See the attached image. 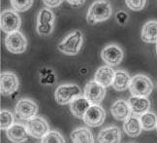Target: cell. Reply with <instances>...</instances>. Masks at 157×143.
I'll list each match as a JSON object with an SVG mask.
<instances>
[{
  "label": "cell",
  "instance_id": "5b68a950",
  "mask_svg": "<svg viewBox=\"0 0 157 143\" xmlns=\"http://www.w3.org/2000/svg\"><path fill=\"white\" fill-rule=\"evenodd\" d=\"M0 26H1V30L7 34L19 31L21 26V17L14 10H4L0 17Z\"/></svg>",
  "mask_w": 157,
  "mask_h": 143
},
{
  "label": "cell",
  "instance_id": "4316f807",
  "mask_svg": "<svg viewBox=\"0 0 157 143\" xmlns=\"http://www.w3.org/2000/svg\"><path fill=\"white\" fill-rule=\"evenodd\" d=\"M41 143H66L62 134L56 130H51L43 138Z\"/></svg>",
  "mask_w": 157,
  "mask_h": 143
},
{
  "label": "cell",
  "instance_id": "9c48e42d",
  "mask_svg": "<svg viewBox=\"0 0 157 143\" xmlns=\"http://www.w3.org/2000/svg\"><path fill=\"white\" fill-rule=\"evenodd\" d=\"M5 47L12 54H21L27 48V40L20 31L8 34L5 38Z\"/></svg>",
  "mask_w": 157,
  "mask_h": 143
},
{
  "label": "cell",
  "instance_id": "e0dca14e",
  "mask_svg": "<svg viewBox=\"0 0 157 143\" xmlns=\"http://www.w3.org/2000/svg\"><path fill=\"white\" fill-rule=\"evenodd\" d=\"M90 106H91V103L87 100V98L84 95H80L70 103V111L74 117L82 120L84 114Z\"/></svg>",
  "mask_w": 157,
  "mask_h": 143
},
{
  "label": "cell",
  "instance_id": "8992f818",
  "mask_svg": "<svg viewBox=\"0 0 157 143\" xmlns=\"http://www.w3.org/2000/svg\"><path fill=\"white\" fill-rule=\"evenodd\" d=\"M16 116L20 120L28 121L36 116L38 112V105L33 100L28 98L20 99L15 106Z\"/></svg>",
  "mask_w": 157,
  "mask_h": 143
},
{
  "label": "cell",
  "instance_id": "3957f363",
  "mask_svg": "<svg viewBox=\"0 0 157 143\" xmlns=\"http://www.w3.org/2000/svg\"><path fill=\"white\" fill-rule=\"evenodd\" d=\"M153 84L147 76L139 74L131 78L129 91L134 97H147L152 93Z\"/></svg>",
  "mask_w": 157,
  "mask_h": 143
},
{
  "label": "cell",
  "instance_id": "5bb4252c",
  "mask_svg": "<svg viewBox=\"0 0 157 143\" xmlns=\"http://www.w3.org/2000/svg\"><path fill=\"white\" fill-rule=\"evenodd\" d=\"M98 143H120L121 132L117 126H110L102 129L98 133Z\"/></svg>",
  "mask_w": 157,
  "mask_h": 143
},
{
  "label": "cell",
  "instance_id": "30bf717a",
  "mask_svg": "<svg viewBox=\"0 0 157 143\" xmlns=\"http://www.w3.org/2000/svg\"><path fill=\"white\" fill-rule=\"evenodd\" d=\"M20 82L15 73L4 71L0 75V92L3 97H10L17 91Z\"/></svg>",
  "mask_w": 157,
  "mask_h": 143
},
{
  "label": "cell",
  "instance_id": "d6986e66",
  "mask_svg": "<svg viewBox=\"0 0 157 143\" xmlns=\"http://www.w3.org/2000/svg\"><path fill=\"white\" fill-rule=\"evenodd\" d=\"M123 129L125 133L130 137H137L141 134L143 128L140 122V118L135 115L129 116L123 124Z\"/></svg>",
  "mask_w": 157,
  "mask_h": 143
},
{
  "label": "cell",
  "instance_id": "f546056e",
  "mask_svg": "<svg viewBox=\"0 0 157 143\" xmlns=\"http://www.w3.org/2000/svg\"><path fill=\"white\" fill-rule=\"evenodd\" d=\"M36 30L38 34L41 36H48L50 35L53 30V25L52 23H48V25H37L36 26Z\"/></svg>",
  "mask_w": 157,
  "mask_h": 143
},
{
  "label": "cell",
  "instance_id": "44dd1931",
  "mask_svg": "<svg viewBox=\"0 0 157 143\" xmlns=\"http://www.w3.org/2000/svg\"><path fill=\"white\" fill-rule=\"evenodd\" d=\"M71 139L74 143H95L92 133L87 128H78L71 133Z\"/></svg>",
  "mask_w": 157,
  "mask_h": 143
},
{
  "label": "cell",
  "instance_id": "8fae6325",
  "mask_svg": "<svg viewBox=\"0 0 157 143\" xmlns=\"http://www.w3.org/2000/svg\"><path fill=\"white\" fill-rule=\"evenodd\" d=\"M106 119V112L100 105H91L84 114L83 123L89 128H97L103 125Z\"/></svg>",
  "mask_w": 157,
  "mask_h": 143
},
{
  "label": "cell",
  "instance_id": "9a60e30c",
  "mask_svg": "<svg viewBox=\"0 0 157 143\" xmlns=\"http://www.w3.org/2000/svg\"><path fill=\"white\" fill-rule=\"evenodd\" d=\"M8 139L13 143H23L27 140L29 133L25 126L21 124H14L6 132Z\"/></svg>",
  "mask_w": 157,
  "mask_h": 143
},
{
  "label": "cell",
  "instance_id": "7c38bea8",
  "mask_svg": "<svg viewBox=\"0 0 157 143\" xmlns=\"http://www.w3.org/2000/svg\"><path fill=\"white\" fill-rule=\"evenodd\" d=\"M101 58L109 66H117L123 58V52L117 45H109L101 52Z\"/></svg>",
  "mask_w": 157,
  "mask_h": 143
},
{
  "label": "cell",
  "instance_id": "7402d4cb",
  "mask_svg": "<svg viewBox=\"0 0 157 143\" xmlns=\"http://www.w3.org/2000/svg\"><path fill=\"white\" fill-rule=\"evenodd\" d=\"M142 40L146 43H157V22H147L142 29Z\"/></svg>",
  "mask_w": 157,
  "mask_h": 143
},
{
  "label": "cell",
  "instance_id": "e575fe53",
  "mask_svg": "<svg viewBox=\"0 0 157 143\" xmlns=\"http://www.w3.org/2000/svg\"><path fill=\"white\" fill-rule=\"evenodd\" d=\"M156 129H157V127H156Z\"/></svg>",
  "mask_w": 157,
  "mask_h": 143
},
{
  "label": "cell",
  "instance_id": "ffe728a7",
  "mask_svg": "<svg viewBox=\"0 0 157 143\" xmlns=\"http://www.w3.org/2000/svg\"><path fill=\"white\" fill-rule=\"evenodd\" d=\"M131 78L129 74L124 70H117L113 81V88L117 92H123L129 89Z\"/></svg>",
  "mask_w": 157,
  "mask_h": 143
},
{
  "label": "cell",
  "instance_id": "836d02e7",
  "mask_svg": "<svg viewBox=\"0 0 157 143\" xmlns=\"http://www.w3.org/2000/svg\"><path fill=\"white\" fill-rule=\"evenodd\" d=\"M156 54H157V43H156Z\"/></svg>",
  "mask_w": 157,
  "mask_h": 143
},
{
  "label": "cell",
  "instance_id": "d4e9b609",
  "mask_svg": "<svg viewBox=\"0 0 157 143\" xmlns=\"http://www.w3.org/2000/svg\"><path fill=\"white\" fill-rule=\"evenodd\" d=\"M40 81L43 85H53L56 83V75L50 68H42L40 70Z\"/></svg>",
  "mask_w": 157,
  "mask_h": 143
},
{
  "label": "cell",
  "instance_id": "ba28073f",
  "mask_svg": "<svg viewBox=\"0 0 157 143\" xmlns=\"http://www.w3.org/2000/svg\"><path fill=\"white\" fill-rule=\"evenodd\" d=\"M83 95L91 105H99L106 97V89L96 81H90L84 87Z\"/></svg>",
  "mask_w": 157,
  "mask_h": 143
},
{
  "label": "cell",
  "instance_id": "cb8c5ba5",
  "mask_svg": "<svg viewBox=\"0 0 157 143\" xmlns=\"http://www.w3.org/2000/svg\"><path fill=\"white\" fill-rule=\"evenodd\" d=\"M14 125V115L7 109H2L0 112V129H8Z\"/></svg>",
  "mask_w": 157,
  "mask_h": 143
},
{
  "label": "cell",
  "instance_id": "7a4b0ae2",
  "mask_svg": "<svg viewBox=\"0 0 157 143\" xmlns=\"http://www.w3.org/2000/svg\"><path fill=\"white\" fill-rule=\"evenodd\" d=\"M82 33L78 30L69 33L57 46L58 50L68 56H75L81 51L82 46Z\"/></svg>",
  "mask_w": 157,
  "mask_h": 143
},
{
  "label": "cell",
  "instance_id": "f1b7e54d",
  "mask_svg": "<svg viewBox=\"0 0 157 143\" xmlns=\"http://www.w3.org/2000/svg\"><path fill=\"white\" fill-rule=\"evenodd\" d=\"M147 0H126L127 7L133 11H141L146 6Z\"/></svg>",
  "mask_w": 157,
  "mask_h": 143
},
{
  "label": "cell",
  "instance_id": "603a6c76",
  "mask_svg": "<svg viewBox=\"0 0 157 143\" xmlns=\"http://www.w3.org/2000/svg\"><path fill=\"white\" fill-rule=\"evenodd\" d=\"M140 122L144 130H152L157 127V116L151 111H147L140 116Z\"/></svg>",
  "mask_w": 157,
  "mask_h": 143
},
{
  "label": "cell",
  "instance_id": "d6a6232c",
  "mask_svg": "<svg viewBox=\"0 0 157 143\" xmlns=\"http://www.w3.org/2000/svg\"><path fill=\"white\" fill-rule=\"evenodd\" d=\"M66 1L72 6H81L86 2V0H66Z\"/></svg>",
  "mask_w": 157,
  "mask_h": 143
},
{
  "label": "cell",
  "instance_id": "277c9868",
  "mask_svg": "<svg viewBox=\"0 0 157 143\" xmlns=\"http://www.w3.org/2000/svg\"><path fill=\"white\" fill-rule=\"evenodd\" d=\"M82 95V90L75 84L60 85L54 93V98L59 105L70 104L78 97Z\"/></svg>",
  "mask_w": 157,
  "mask_h": 143
},
{
  "label": "cell",
  "instance_id": "484cf974",
  "mask_svg": "<svg viewBox=\"0 0 157 143\" xmlns=\"http://www.w3.org/2000/svg\"><path fill=\"white\" fill-rule=\"evenodd\" d=\"M54 22V15L49 9H42L37 16V25H48Z\"/></svg>",
  "mask_w": 157,
  "mask_h": 143
},
{
  "label": "cell",
  "instance_id": "4fadbf2b",
  "mask_svg": "<svg viewBox=\"0 0 157 143\" xmlns=\"http://www.w3.org/2000/svg\"><path fill=\"white\" fill-rule=\"evenodd\" d=\"M111 114L116 120L124 122L132 114L128 101L124 99H118L114 101L111 106Z\"/></svg>",
  "mask_w": 157,
  "mask_h": 143
},
{
  "label": "cell",
  "instance_id": "ac0fdd59",
  "mask_svg": "<svg viewBox=\"0 0 157 143\" xmlns=\"http://www.w3.org/2000/svg\"><path fill=\"white\" fill-rule=\"evenodd\" d=\"M114 74H116V71L113 69L112 66H109V65L101 66L95 72L94 81L99 83L100 85H102L105 88L110 87L113 84Z\"/></svg>",
  "mask_w": 157,
  "mask_h": 143
},
{
  "label": "cell",
  "instance_id": "83f0119b",
  "mask_svg": "<svg viewBox=\"0 0 157 143\" xmlns=\"http://www.w3.org/2000/svg\"><path fill=\"white\" fill-rule=\"evenodd\" d=\"M11 6L15 11L25 12L33 4V0H10Z\"/></svg>",
  "mask_w": 157,
  "mask_h": 143
},
{
  "label": "cell",
  "instance_id": "4dcf8cb0",
  "mask_svg": "<svg viewBox=\"0 0 157 143\" xmlns=\"http://www.w3.org/2000/svg\"><path fill=\"white\" fill-rule=\"evenodd\" d=\"M63 0H43V3L50 8H56L62 3Z\"/></svg>",
  "mask_w": 157,
  "mask_h": 143
},
{
  "label": "cell",
  "instance_id": "2e32d148",
  "mask_svg": "<svg viewBox=\"0 0 157 143\" xmlns=\"http://www.w3.org/2000/svg\"><path fill=\"white\" fill-rule=\"evenodd\" d=\"M128 103L130 105L132 114L135 116H142L146 112L149 111L150 108V101L147 97L132 95L128 99Z\"/></svg>",
  "mask_w": 157,
  "mask_h": 143
},
{
  "label": "cell",
  "instance_id": "6da1fadb",
  "mask_svg": "<svg viewBox=\"0 0 157 143\" xmlns=\"http://www.w3.org/2000/svg\"><path fill=\"white\" fill-rule=\"evenodd\" d=\"M112 13V6L108 0H97L89 7L86 20L90 25H94L109 20Z\"/></svg>",
  "mask_w": 157,
  "mask_h": 143
},
{
  "label": "cell",
  "instance_id": "52a82bcc",
  "mask_svg": "<svg viewBox=\"0 0 157 143\" xmlns=\"http://www.w3.org/2000/svg\"><path fill=\"white\" fill-rule=\"evenodd\" d=\"M25 127L29 135L38 139H42L48 133L51 132L48 122L44 118L38 116H35L34 118L26 121Z\"/></svg>",
  "mask_w": 157,
  "mask_h": 143
},
{
  "label": "cell",
  "instance_id": "1f68e13d",
  "mask_svg": "<svg viewBox=\"0 0 157 143\" xmlns=\"http://www.w3.org/2000/svg\"><path fill=\"white\" fill-rule=\"evenodd\" d=\"M117 20L119 23H121V25H123V23L126 22V21L128 20V15L124 13V12L120 11L118 12V13L117 14Z\"/></svg>",
  "mask_w": 157,
  "mask_h": 143
}]
</instances>
